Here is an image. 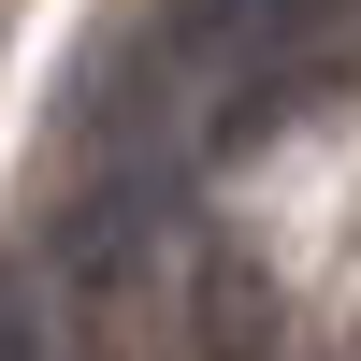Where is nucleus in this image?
<instances>
[{
  "instance_id": "1",
  "label": "nucleus",
  "mask_w": 361,
  "mask_h": 361,
  "mask_svg": "<svg viewBox=\"0 0 361 361\" xmlns=\"http://www.w3.org/2000/svg\"><path fill=\"white\" fill-rule=\"evenodd\" d=\"M304 44H318V0H173L159 15V58H188V73H217V87L275 73V58H304Z\"/></svg>"
},
{
  "instance_id": "2",
  "label": "nucleus",
  "mask_w": 361,
  "mask_h": 361,
  "mask_svg": "<svg viewBox=\"0 0 361 361\" xmlns=\"http://www.w3.org/2000/svg\"><path fill=\"white\" fill-rule=\"evenodd\" d=\"M159 202H173V173H159V159H130V173H102V188L73 202V231H58V260H73L87 289H116V275H130L145 246H159Z\"/></svg>"
},
{
  "instance_id": "3",
  "label": "nucleus",
  "mask_w": 361,
  "mask_h": 361,
  "mask_svg": "<svg viewBox=\"0 0 361 361\" xmlns=\"http://www.w3.org/2000/svg\"><path fill=\"white\" fill-rule=\"evenodd\" d=\"M202 361H275V275H246V260H202Z\"/></svg>"
},
{
  "instance_id": "4",
  "label": "nucleus",
  "mask_w": 361,
  "mask_h": 361,
  "mask_svg": "<svg viewBox=\"0 0 361 361\" xmlns=\"http://www.w3.org/2000/svg\"><path fill=\"white\" fill-rule=\"evenodd\" d=\"M0 361H58V333H44V289H29V275H0Z\"/></svg>"
}]
</instances>
